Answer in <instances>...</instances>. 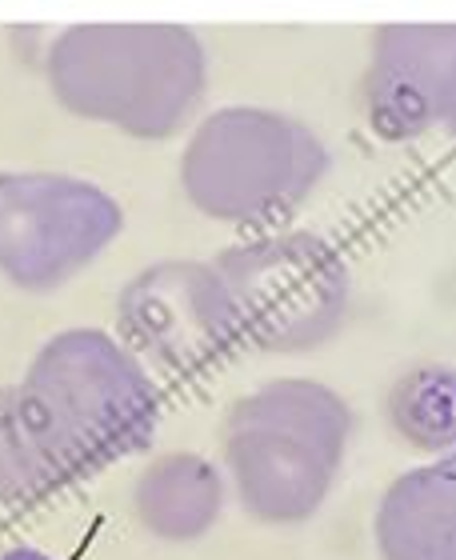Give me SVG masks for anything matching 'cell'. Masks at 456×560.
<instances>
[{
  "mask_svg": "<svg viewBox=\"0 0 456 560\" xmlns=\"http://www.w3.org/2000/svg\"><path fill=\"white\" fill-rule=\"evenodd\" d=\"M45 72L72 117L168 140L200 105L204 48L185 24H77L52 40Z\"/></svg>",
  "mask_w": 456,
  "mask_h": 560,
  "instance_id": "6da1fadb",
  "label": "cell"
},
{
  "mask_svg": "<svg viewBox=\"0 0 456 560\" xmlns=\"http://www.w3.org/2000/svg\"><path fill=\"white\" fill-rule=\"evenodd\" d=\"M352 436L349 405L320 381L284 376L224 417V468L260 525H304L332 492Z\"/></svg>",
  "mask_w": 456,
  "mask_h": 560,
  "instance_id": "7a4b0ae2",
  "label": "cell"
},
{
  "mask_svg": "<svg viewBox=\"0 0 456 560\" xmlns=\"http://www.w3.org/2000/svg\"><path fill=\"white\" fill-rule=\"evenodd\" d=\"M21 397L65 480L149 444L161 412L144 364L101 328L57 332L28 364Z\"/></svg>",
  "mask_w": 456,
  "mask_h": 560,
  "instance_id": "3957f363",
  "label": "cell"
},
{
  "mask_svg": "<svg viewBox=\"0 0 456 560\" xmlns=\"http://www.w3.org/2000/svg\"><path fill=\"white\" fill-rule=\"evenodd\" d=\"M325 168V144L301 120L233 105L217 108L192 132L180 152V188L212 221L265 224L301 209Z\"/></svg>",
  "mask_w": 456,
  "mask_h": 560,
  "instance_id": "277c9868",
  "label": "cell"
},
{
  "mask_svg": "<svg viewBox=\"0 0 456 560\" xmlns=\"http://www.w3.org/2000/svg\"><path fill=\"white\" fill-rule=\"evenodd\" d=\"M233 296L241 340L265 352H304L337 337L349 313V269L313 233H277L212 260Z\"/></svg>",
  "mask_w": 456,
  "mask_h": 560,
  "instance_id": "5b68a950",
  "label": "cell"
},
{
  "mask_svg": "<svg viewBox=\"0 0 456 560\" xmlns=\"http://www.w3.org/2000/svg\"><path fill=\"white\" fill-rule=\"evenodd\" d=\"M125 229L105 188L69 173H0V277L24 292H52L84 272Z\"/></svg>",
  "mask_w": 456,
  "mask_h": 560,
  "instance_id": "8992f818",
  "label": "cell"
},
{
  "mask_svg": "<svg viewBox=\"0 0 456 560\" xmlns=\"http://www.w3.org/2000/svg\"><path fill=\"white\" fill-rule=\"evenodd\" d=\"M117 320L149 357L173 369L221 361L241 345L233 296L212 265L164 260L120 292Z\"/></svg>",
  "mask_w": 456,
  "mask_h": 560,
  "instance_id": "52a82bcc",
  "label": "cell"
},
{
  "mask_svg": "<svg viewBox=\"0 0 456 560\" xmlns=\"http://www.w3.org/2000/svg\"><path fill=\"white\" fill-rule=\"evenodd\" d=\"M364 113L385 140L456 132V24H385L364 72Z\"/></svg>",
  "mask_w": 456,
  "mask_h": 560,
  "instance_id": "ba28073f",
  "label": "cell"
},
{
  "mask_svg": "<svg viewBox=\"0 0 456 560\" xmlns=\"http://www.w3.org/2000/svg\"><path fill=\"white\" fill-rule=\"evenodd\" d=\"M373 533L381 560H456V453L393 480Z\"/></svg>",
  "mask_w": 456,
  "mask_h": 560,
  "instance_id": "9c48e42d",
  "label": "cell"
},
{
  "mask_svg": "<svg viewBox=\"0 0 456 560\" xmlns=\"http://www.w3.org/2000/svg\"><path fill=\"white\" fill-rule=\"evenodd\" d=\"M132 509L144 533L156 540H188L204 537L224 513V477L209 456L200 453H161L137 477Z\"/></svg>",
  "mask_w": 456,
  "mask_h": 560,
  "instance_id": "30bf717a",
  "label": "cell"
},
{
  "mask_svg": "<svg viewBox=\"0 0 456 560\" xmlns=\"http://www.w3.org/2000/svg\"><path fill=\"white\" fill-rule=\"evenodd\" d=\"M388 420L400 441L421 453L456 448V369L417 364L388 393Z\"/></svg>",
  "mask_w": 456,
  "mask_h": 560,
  "instance_id": "8fae6325",
  "label": "cell"
},
{
  "mask_svg": "<svg viewBox=\"0 0 456 560\" xmlns=\"http://www.w3.org/2000/svg\"><path fill=\"white\" fill-rule=\"evenodd\" d=\"M65 485V472L40 441L21 388H0V504H21Z\"/></svg>",
  "mask_w": 456,
  "mask_h": 560,
  "instance_id": "7c38bea8",
  "label": "cell"
},
{
  "mask_svg": "<svg viewBox=\"0 0 456 560\" xmlns=\"http://www.w3.org/2000/svg\"><path fill=\"white\" fill-rule=\"evenodd\" d=\"M0 560H52L48 552H40V549H28V545H21V549H9Z\"/></svg>",
  "mask_w": 456,
  "mask_h": 560,
  "instance_id": "4fadbf2b",
  "label": "cell"
}]
</instances>
